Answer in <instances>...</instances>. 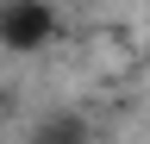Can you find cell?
Instances as JSON below:
<instances>
[{"label": "cell", "instance_id": "1", "mask_svg": "<svg viewBox=\"0 0 150 144\" xmlns=\"http://www.w3.org/2000/svg\"><path fill=\"white\" fill-rule=\"evenodd\" d=\"M56 31H63L56 0H0V50L6 57H38L56 44Z\"/></svg>", "mask_w": 150, "mask_h": 144}, {"label": "cell", "instance_id": "2", "mask_svg": "<svg viewBox=\"0 0 150 144\" xmlns=\"http://www.w3.org/2000/svg\"><path fill=\"white\" fill-rule=\"evenodd\" d=\"M31 144H94V119L88 113H44Z\"/></svg>", "mask_w": 150, "mask_h": 144}, {"label": "cell", "instance_id": "3", "mask_svg": "<svg viewBox=\"0 0 150 144\" xmlns=\"http://www.w3.org/2000/svg\"><path fill=\"white\" fill-rule=\"evenodd\" d=\"M6 119H13V88L0 82V132H6Z\"/></svg>", "mask_w": 150, "mask_h": 144}]
</instances>
